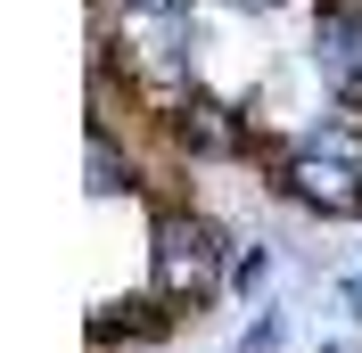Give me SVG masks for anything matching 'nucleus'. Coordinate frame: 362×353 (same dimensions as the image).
<instances>
[{"label":"nucleus","mask_w":362,"mask_h":353,"mask_svg":"<svg viewBox=\"0 0 362 353\" xmlns=\"http://www.w3.org/2000/svg\"><path fill=\"white\" fill-rule=\"evenodd\" d=\"M272 181H280V198H296L321 222L362 214V124H313V132H296L288 148L272 156Z\"/></svg>","instance_id":"f257e3e1"},{"label":"nucleus","mask_w":362,"mask_h":353,"mask_svg":"<svg viewBox=\"0 0 362 353\" xmlns=\"http://www.w3.org/2000/svg\"><path fill=\"white\" fill-rule=\"evenodd\" d=\"M230 255H239V246H230L198 205H157L148 263H157V296L165 304H214L223 280H230Z\"/></svg>","instance_id":"f03ea898"},{"label":"nucleus","mask_w":362,"mask_h":353,"mask_svg":"<svg viewBox=\"0 0 362 353\" xmlns=\"http://www.w3.org/2000/svg\"><path fill=\"white\" fill-rule=\"evenodd\" d=\"M124 66H132V83L157 99L165 115L189 99V42H181V25H157V17H140V33L124 42Z\"/></svg>","instance_id":"7ed1b4c3"},{"label":"nucleus","mask_w":362,"mask_h":353,"mask_svg":"<svg viewBox=\"0 0 362 353\" xmlns=\"http://www.w3.org/2000/svg\"><path fill=\"white\" fill-rule=\"evenodd\" d=\"M313 66L338 99H362V8L354 0H329L313 25Z\"/></svg>","instance_id":"20e7f679"},{"label":"nucleus","mask_w":362,"mask_h":353,"mask_svg":"<svg viewBox=\"0 0 362 353\" xmlns=\"http://www.w3.org/2000/svg\"><path fill=\"white\" fill-rule=\"evenodd\" d=\"M173 148L181 156H239V148H247V124H239L223 99L189 90V99L173 107Z\"/></svg>","instance_id":"39448f33"},{"label":"nucleus","mask_w":362,"mask_h":353,"mask_svg":"<svg viewBox=\"0 0 362 353\" xmlns=\"http://www.w3.org/2000/svg\"><path fill=\"white\" fill-rule=\"evenodd\" d=\"M173 329V304L165 296H124V304H99L90 312V345L107 353V345H148V337Z\"/></svg>","instance_id":"423d86ee"},{"label":"nucleus","mask_w":362,"mask_h":353,"mask_svg":"<svg viewBox=\"0 0 362 353\" xmlns=\"http://www.w3.org/2000/svg\"><path fill=\"white\" fill-rule=\"evenodd\" d=\"M83 189H90V198H115V189H132V164H124V148H115V132H107V124H90V140H83Z\"/></svg>","instance_id":"0eeeda50"},{"label":"nucleus","mask_w":362,"mask_h":353,"mask_svg":"<svg viewBox=\"0 0 362 353\" xmlns=\"http://www.w3.org/2000/svg\"><path fill=\"white\" fill-rule=\"evenodd\" d=\"M264 271H272V255H264V246H239V255H230V280H239V287H255Z\"/></svg>","instance_id":"6e6552de"},{"label":"nucleus","mask_w":362,"mask_h":353,"mask_svg":"<svg viewBox=\"0 0 362 353\" xmlns=\"http://www.w3.org/2000/svg\"><path fill=\"white\" fill-rule=\"evenodd\" d=\"M239 353H280V321H247L239 329Z\"/></svg>","instance_id":"1a4fd4ad"},{"label":"nucleus","mask_w":362,"mask_h":353,"mask_svg":"<svg viewBox=\"0 0 362 353\" xmlns=\"http://www.w3.org/2000/svg\"><path fill=\"white\" fill-rule=\"evenodd\" d=\"M124 8H132V17H157V25H181V17H189V0H124Z\"/></svg>","instance_id":"9d476101"},{"label":"nucleus","mask_w":362,"mask_h":353,"mask_svg":"<svg viewBox=\"0 0 362 353\" xmlns=\"http://www.w3.org/2000/svg\"><path fill=\"white\" fill-rule=\"evenodd\" d=\"M338 296H346V312H354V321H362V280H346Z\"/></svg>","instance_id":"9b49d317"},{"label":"nucleus","mask_w":362,"mask_h":353,"mask_svg":"<svg viewBox=\"0 0 362 353\" xmlns=\"http://www.w3.org/2000/svg\"><path fill=\"white\" fill-rule=\"evenodd\" d=\"M239 8H288V0H239Z\"/></svg>","instance_id":"f8f14e48"}]
</instances>
